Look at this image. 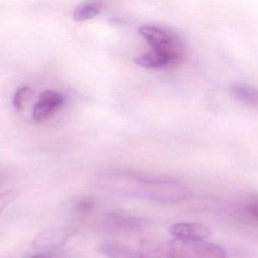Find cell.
Listing matches in <instances>:
<instances>
[{
	"label": "cell",
	"mask_w": 258,
	"mask_h": 258,
	"mask_svg": "<svg viewBox=\"0 0 258 258\" xmlns=\"http://www.w3.org/2000/svg\"><path fill=\"white\" fill-rule=\"evenodd\" d=\"M139 34L146 40L151 51L163 58L167 64L179 61L184 55L185 45L180 36L167 27L144 25L139 28Z\"/></svg>",
	"instance_id": "6da1fadb"
},
{
	"label": "cell",
	"mask_w": 258,
	"mask_h": 258,
	"mask_svg": "<svg viewBox=\"0 0 258 258\" xmlns=\"http://www.w3.org/2000/svg\"><path fill=\"white\" fill-rule=\"evenodd\" d=\"M99 251L108 258H138L139 253L122 244L106 243L102 244Z\"/></svg>",
	"instance_id": "ba28073f"
},
{
	"label": "cell",
	"mask_w": 258,
	"mask_h": 258,
	"mask_svg": "<svg viewBox=\"0 0 258 258\" xmlns=\"http://www.w3.org/2000/svg\"><path fill=\"white\" fill-rule=\"evenodd\" d=\"M63 95L56 90H47L40 94L33 108L32 117L35 121H42L52 115L64 103Z\"/></svg>",
	"instance_id": "5b68a950"
},
{
	"label": "cell",
	"mask_w": 258,
	"mask_h": 258,
	"mask_svg": "<svg viewBox=\"0 0 258 258\" xmlns=\"http://www.w3.org/2000/svg\"><path fill=\"white\" fill-rule=\"evenodd\" d=\"M173 238L181 240H206L211 235L208 226L199 223H179L170 228Z\"/></svg>",
	"instance_id": "8992f818"
},
{
	"label": "cell",
	"mask_w": 258,
	"mask_h": 258,
	"mask_svg": "<svg viewBox=\"0 0 258 258\" xmlns=\"http://www.w3.org/2000/svg\"><path fill=\"white\" fill-rule=\"evenodd\" d=\"M95 208V202L92 199H83L77 202L75 210L81 215H87L90 214Z\"/></svg>",
	"instance_id": "4fadbf2b"
},
{
	"label": "cell",
	"mask_w": 258,
	"mask_h": 258,
	"mask_svg": "<svg viewBox=\"0 0 258 258\" xmlns=\"http://www.w3.org/2000/svg\"><path fill=\"white\" fill-rule=\"evenodd\" d=\"M138 258H156L146 253H139Z\"/></svg>",
	"instance_id": "2e32d148"
},
{
	"label": "cell",
	"mask_w": 258,
	"mask_h": 258,
	"mask_svg": "<svg viewBox=\"0 0 258 258\" xmlns=\"http://www.w3.org/2000/svg\"><path fill=\"white\" fill-rule=\"evenodd\" d=\"M77 232L76 228L73 226H59L47 228L36 235L32 244L38 250L49 252L66 244Z\"/></svg>",
	"instance_id": "277c9868"
},
{
	"label": "cell",
	"mask_w": 258,
	"mask_h": 258,
	"mask_svg": "<svg viewBox=\"0 0 258 258\" xmlns=\"http://www.w3.org/2000/svg\"><path fill=\"white\" fill-rule=\"evenodd\" d=\"M31 90L28 87H22L16 92L13 97V105L17 110L23 108L24 104L28 100L31 95Z\"/></svg>",
	"instance_id": "8fae6325"
},
{
	"label": "cell",
	"mask_w": 258,
	"mask_h": 258,
	"mask_svg": "<svg viewBox=\"0 0 258 258\" xmlns=\"http://www.w3.org/2000/svg\"><path fill=\"white\" fill-rule=\"evenodd\" d=\"M143 183V196L156 202L179 203L191 197L190 188L177 181L157 179L145 180Z\"/></svg>",
	"instance_id": "3957f363"
},
{
	"label": "cell",
	"mask_w": 258,
	"mask_h": 258,
	"mask_svg": "<svg viewBox=\"0 0 258 258\" xmlns=\"http://www.w3.org/2000/svg\"><path fill=\"white\" fill-rule=\"evenodd\" d=\"M108 222L111 223L113 226L120 228H127V229L137 227L140 224L139 220L134 217L117 214L110 215L108 217Z\"/></svg>",
	"instance_id": "30bf717a"
},
{
	"label": "cell",
	"mask_w": 258,
	"mask_h": 258,
	"mask_svg": "<svg viewBox=\"0 0 258 258\" xmlns=\"http://www.w3.org/2000/svg\"><path fill=\"white\" fill-rule=\"evenodd\" d=\"M102 3L99 1H88L80 4L73 13L74 19L77 22L90 20L100 13Z\"/></svg>",
	"instance_id": "52a82bcc"
},
{
	"label": "cell",
	"mask_w": 258,
	"mask_h": 258,
	"mask_svg": "<svg viewBox=\"0 0 258 258\" xmlns=\"http://www.w3.org/2000/svg\"><path fill=\"white\" fill-rule=\"evenodd\" d=\"M134 61L138 66L149 69H161L168 66V64L161 57L152 51L139 55L135 58Z\"/></svg>",
	"instance_id": "9c48e42d"
},
{
	"label": "cell",
	"mask_w": 258,
	"mask_h": 258,
	"mask_svg": "<svg viewBox=\"0 0 258 258\" xmlns=\"http://www.w3.org/2000/svg\"><path fill=\"white\" fill-rule=\"evenodd\" d=\"M30 258H52V255L50 252H44V253L34 255V256H31Z\"/></svg>",
	"instance_id": "9a60e30c"
},
{
	"label": "cell",
	"mask_w": 258,
	"mask_h": 258,
	"mask_svg": "<svg viewBox=\"0 0 258 258\" xmlns=\"http://www.w3.org/2000/svg\"><path fill=\"white\" fill-rule=\"evenodd\" d=\"M158 250L167 258H227L223 247L207 240L173 238L161 243Z\"/></svg>",
	"instance_id": "7a4b0ae2"
},
{
	"label": "cell",
	"mask_w": 258,
	"mask_h": 258,
	"mask_svg": "<svg viewBox=\"0 0 258 258\" xmlns=\"http://www.w3.org/2000/svg\"><path fill=\"white\" fill-rule=\"evenodd\" d=\"M245 210L249 216L258 220V196L252 198L247 202Z\"/></svg>",
	"instance_id": "5bb4252c"
},
{
	"label": "cell",
	"mask_w": 258,
	"mask_h": 258,
	"mask_svg": "<svg viewBox=\"0 0 258 258\" xmlns=\"http://www.w3.org/2000/svg\"><path fill=\"white\" fill-rule=\"evenodd\" d=\"M235 95L247 102H258V92L245 87L237 86L234 87Z\"/></svg>",
	"instance_id": "7c38bea8"
}]
</instances>
